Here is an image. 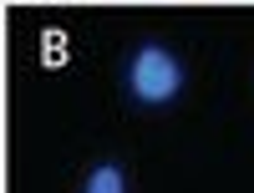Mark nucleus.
I'll return each mask as SVG.
<instances>
[{"instance_id": "nucleus-2", "label": "nucleus", "mask_w": 254, "mask_h": 193, "mask_svg": "<svg viewBox=\"0 0 254 193\" xmlns=\"http://www.w3.org/2000/svg\"><path fill=\"white\" fill-rule=\"evenodd\" d=\"M87 193H127V183H122V168H117V163H102V168H92V173H87Z\"/></svg>"}, {"instance_id": "nucleus-3", "label": "nucleus", "mask_w": 254, "mask_h": 193, "mask_svg": "<svg viewBox=\"0 0 254 193\" xmlns=\"http://www.w3.org/2000/svg\"><path fill=\"white\" fill-rule=\"evenodd\" d=\"M41 56H46V61H61V56H66V36H61V31H46V36H41Z\"/></svg>"}, {"instance_id": "nucleus-1", "label": "nucleus", "mask_w": 254, "mask_h": 193, "mask_svg": "<svg viewBox=\"0 0 254 193\" xmlns=\"http://www.w3.org/2000/svg\"><path fill=\"white\" fill-rule=\"evenodd\" d=\"M183 92V66H178V56L158 46V41H147V46L132 51V61H127V97L142 102V107H163V102H173Z\"/></svg>"}]
</instances>
